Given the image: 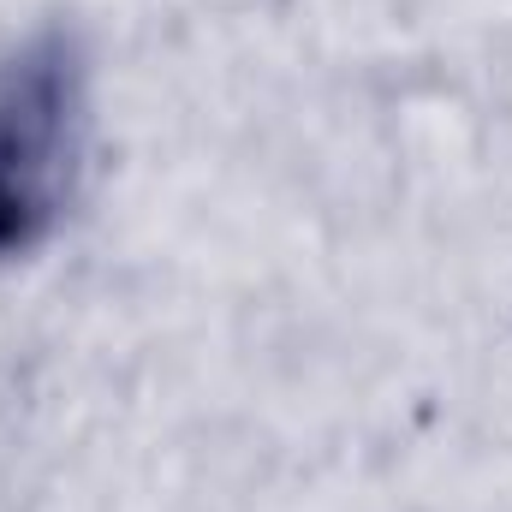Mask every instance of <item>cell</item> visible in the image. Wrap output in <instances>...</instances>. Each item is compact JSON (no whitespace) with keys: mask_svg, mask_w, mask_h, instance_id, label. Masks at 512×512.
Segmentation results:
<instances>
[{"mask_svg":"<svg viewBox=\"0 0 512 512\" xmlns=\"http://www.w3.org/2000/svg\"><path fill=\"white\" fill-rule=\"evenodd\" d=\"M90 143V60L66 24L0 48V262L30 256L60 221Z\"/></svg>","mask_w":512,"mask_h":512,"instance_id":"cell-1","label":"cell"}]
</instances>
